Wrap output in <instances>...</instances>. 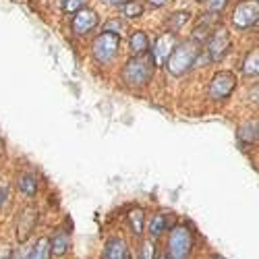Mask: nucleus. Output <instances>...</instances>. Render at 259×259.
Returning <instances> with one entry per match:
<instances>
[{"label": "nucleus", "mask_w": 259, "mask_h": 259, "mask_svg": "<svg viewBox=\"0 0 259 259\" xmlns=\"http://www.w3.org/2000/svg\"><path fill=\"white\" fill-rule=\"evenodd\" d=\"M156 64L152 56H135L133 60L126 62V67L122 71V79L128 85H145L154 75Z\"/></svg>", "instance_id": "f257e3e1"}, {"label": "nucleus", "mask_w": 259, "mask_h": 259, "mask_svg": "<svg viewBox=\"0 0 259 259\" xmlns=\"http://www.w3.org/2000/svg\"><path fill=\"white\" fill-rule=\"evenodd\" d=\"M195 62H197V48L193 46V44H181V46H177L175 50H172L170 58L166 60V67H168V71H170L172 75L181 77V75H185Z\"/></svg>", "instance_id": "f03ea898"}, {"label": "nucleus", "mask_w": 259, "mask_h": 259, "mask_svg": "<svg viewBox=\"0 0 259 259\" xmlns=\"http://www.w3.org/2000/svg\"><path fill=\"white\" fill-rule=\"evenodd\" d=\"M118 48H120V35H114V33H100L94 44H92V52H94V58L100 62V64H108L110 60H114V56L118 54Z\"/></svg>", "instance_id": "7ed1b4c3"}, {"label": "nucleus", "mask_w": 259, "mask_h": 259, "mask_svg": "<svg viewBox=\"0 0 259 259\" xmlns=\"http://www.w3.org/2000/svg\"><path fill=\"white\" fill-rule=\"evenodd\" d=\"M193 247V236L187 226L172 228L170 239H168V255L170 259H187Z\"/></svg>", "instance_id": "20e7f679"}, {"label": "nucleus", "mask_w": 259, "mask_h": 259, "mask_svg": "<svg viewBox=\"0 0 259 259\" xmlns=\"http://www.w3.org/2000/svg\"><path fill=\"white\" fill-rule=\"evenodd\" d=\"M234 88H236V75L230 71H220L213 75V79L209 83V98L224 100L232 94Z\"/></svg>", "instance_id": "39448f33"}, {"label": "nucleus", "mask_w": 259, "mask_h": 259, "mask_svg": "<svg viewBox=\"0 0 259 259\" xmlns=\"http://www.w3.org/2000/svg\"><path fill=\"white\" fill-rule=\"evenodd\" d=\"M257 19H259V5H257V0H249V3H243L236 7L232 15V23L239 29H249L251 25L257 23Z\"/></svg>", "instance_id": "423d86ee"}, {"label": "nucleus", "mask_w": 259, "mask_h": 259, "mask_svg": "<svg viewBox=\"0 0 259 259\" xmlns=\"http://www.w3.org/2000/svg\"><path fill=\"white\" fill-rule=\"evenodd\" d=\"M230 48V33L224 27H215V31L211 33V37L207 39V52H209V60H220L224 58V54Z\"/></svg>", "instance_id": "0eeeda50"}, {"label": "nucleus", "mask_w": 259, "mask_h": 259, "mask_svg": "<svg viewBox=\"0 0 259 259\" xmlns=\"http://www.w3.org/2000/svg\"><path fill=\"white\" fill-rule=\"evenodd\" d=\"M175 48H177V37L175 35H172V33L160 35L158 41H156V46H154V50H152L154 64H166V60L170 58V54H172V50H175Z\"/></svg>", "instance_id": "6e6552de"}, {"label": "nucleus", "mask_w": 259, "mask_h": 259, "mask_svg": "<svg viewBox=\"0 0 259 259\" xmlns=\"http://www.w3.org/2000/svg\"><path fill=\"white\" fill-rule=\"evenodd\" d=\"M98 25V13L92 9H81L79 13H75L73 19V31L75 33H88Z\"/></svg>", "instance_id": "1a4fd4ad"}, {"label": "nucleus", "mask_w": 259, "mask_h": 259, "mask_svg": "<svg viewBox=\"0 0 259 259\" xmlns=\"http://www.w3.org/2000/svg\"><path fill=\"white\" fill-rule=\"evenodd\" d=\"M104 259H128V247L120 236H112L104 247Z\"/></svg>", "instance_id": "9d476101"}, {"label": "nucleus", "mask_w": 259, "mask_h": 259, "mask_svg": "<svg viewBox=\"0 0 259 259\" xmlns=\"http://www.w3.org/2000/svg\"><path fill=\"white\" fill-rule=\"evenodd\" d=\"M37 211L35 209H31V207H27L25 211H23V215H21V222H19V230H17V236H19V241H25L27 239V234L31 232V228H33V224H35V215Z\"/></svg>", "instance_id": "9b49d317"}, {"label": "nucleus", "mask_w": 259, "mask_h": 259, "mask_svg": "<svg viewBox=\"0 0 259 259\" xmlns=\"http://www.w3.org/2000/svg\"><path fill=\"white\" fill-rule=\"evenodd\" d=\"M128 44H131V52L135 56H143L147 52V48H149V39H147V35L143 31H135L131 35V41H128Z\"/></svg>", "instance_id": "f8f14e48"}, {"label": "nucleus", "mask_w": 259, "mask_h": 259, "mask_svg": "<svg viewBox=\"0 0 259 259\" xmlns=\"http://www.w3.org/2000/svg\"><path fill=\"white\" fill-rule=\"evenodd\" d=\"M239 137H241V141H245V143H255L257 141V120H253V122H245L243 126H241V131H239Z\"/></svg>", "instance_id": "ddd939ff"}, {"label": "nucleus", "mask_w": 259, "mask_h": 259, "mask_svg": "<svg viewBox=\"0 0 259 259\" xmlns=\"http://www.w3.org/2000/svg\"><path fill=\"white\" fill-rule=\"evenodd\" d=\"M29 259H50V241L39 239L35 249L29 253Z\"/></svg>", "instance_id": "4468645a"}, {"label": "nucleus", "mask_w": 259, "mask_h": 259, "mask_svg": "<svg viewBox=\"0 0 259 259\" xmlns=\"http://www.w3.org/2000/svg\"><path fill=\"white\" fill-rule=\"evenodd\" d=\"M50 245H52L50 251L54 255H64V253H67V249H69V236L67 234H56Z\"/></svg>", "instance_id": "2eb2a0df"}, {"label": "nucleus", "mask_w": 259, "mask_h": 259, "mask_svg": "<svg viewBox=\"0 0 259 259\" xmlns=\"http://www.w3.org/2000/svg\"><path fill=\"white\" fill-rule=\"evenodd\" d=\"M259 50H251L249 54H247V58H245V64H243V71L247 73V75H257V71H259Z\"/></svg>", "instance_id": "dca6fc26"}, {"label": "nucleus", "mask_w": 259, "mask_h": 259, "mask_svg": "<svg viewBox=\"0 0 259 259\" xmlns=\"http://www.w3.org/2000/svg\"><path fill=\"white\" fill-rule=\"evenodd\" d=\"M164 228H166V215H164V213H158L156 218L152 220V224H149V236H152V239H156V236L162 234Z\"/></svg>", "instance_id": "f3484780"}, {"label": "nucleus", "mask_w": 259, "mask_h": 259, "mask_svg": "<svg viewBox=\"0 0 259 259\" xmlns=\"http://www.w3.org/2000/svg\"><path fill=\"white\" fill-rule=\"evenodd\" d=\"M122 13H124L126 17H131V19L141 17V15H143V5L137 3V0H128L126 5H122Z\"/></svg>", "instance_id": "a211bd4d"}, {"label": "nucleus", "mask_w": 259, "mask_h": 259, "mask_svg": "<svg viewBox=\"0 0 259 259\" xmlns=\"http://www.w3.org/2000/svg\"><path fill=\"white\" fill-rule=\"evenodd\" d=\"M128 222H131V228H133L135 234H141V230H143V211L133 209L131 213H128Z\"/></svg>", "instance_id": "6ab92c4d"}, {"label": "nucleus", "mask_w": 259, "mask_h": 259, "mask_svg": "<svg viewBox=\"0 0 259 259\" xmlns=\"http://www.w3.org/2000/svg\"><path fill=\"white\" fill-rule=\"evenodd\" d=\"M189 17H191V15H189L187 11H185V13H175V15L170 17V21H168V27H170V29H181V27L187 23V21H189Z\"/></svg>", "instance_id": "aec40b11"}, {"label": "nucleus", "mask_w": 259, "mask_h": 259, "mask_svg": "<svg viewBox=\"0 0 259 259\" xmlns=\"http://www.w3.org/2000/svg\"><path fill=\"white\" fill-rule=\"evenodd\" d=\"M19 187H21V191H23L25 195H35L37 183H35V179H33V177H23V179L19 181Z\"/></svg>", "instance_id": "412c9836"}, {"label": "nucleus", "mask_w": 259, "mask_h": 259, "mask_svg": "<svg viewBox=\"0 0 259 259\" xmlns=\"http://www.w3.org/2000/svg\"><path fill=\"white\" fill-rule=\"evenodd\" d=\"M62 9L67 11V13H71V15H75L81 9H85V0H64V7Z\"/></svg>", "instance_id": "4be33fe9"}, {"label": "nucleus", "mask_w": 259, "mask_h": 259, "mask_svg": "<svg viewBox=\"0 0 259 259\" xmlns=\"http://www.w3.org/2000/svg\"><path fill=\"white\" fill-rule=\"evenodd\" d=\"M207 3V11L209 13H220L226 7V0H205Z\"/></svg>", "instance_id": "5701e85b"}, {"label": "nucleus", "mask_w": 259, "mask_h": 259, "mask_svg": "<svg viewBox=\"0 0 259 259\" xmlns=\"http://www.w3.org/2000/svg\"><path fill=\"white\" fill-rule=\"evenodd\" d=\"M193 39H195V41L207 39V23H201V25L195 29V33H193Z\"/></svg>", "instance_id": "b1692460"}, {"label": "nucleus", "mask_w": 259, "mask_h": 259, "mask_svg": "<svg viewBox=\"0 0 259 259\" xmlns=\"http://www.w3.org/2000/svg\"><path fill=\"white\" fill-rule=\"evenodd\" d=\"M143 259H154V245L152 243L143 245Z\"/></svg>", "instance_id": "393cba45"}, {"label": "nucleus", "mask_w": 259, "mask_h": 259, "mask_svg": "<svg viewBox=\"0 0 259 259\" xmlns=\"http://www.w3.org/2000/svg\"><path fill=\"white\" fill-rule=\"evenodd\" d=\"M5 199H7V187H3V189H0V207H3Z\"/></svg>", "instance_id": "a878e982"}, {"label": "nucleus", "mask_w": 259, "mask_h": 259, "mask_svg": "<svg viewBox=\"0 0 259 259\" xmlns=\"http://www.w3.org/2000/svg\"><path fill=\"white\" fill-rule=\"evenodd\" d=\"M166 3H168V0H149V5H152V7H162Z\"/></svg>", "instance_id": "bb28decb"}, {"label": "nucleus", "mask_w": 259, "mask_h": 259, "mask_svg": "<svg viewBox=\"0 0 259 259\" xmlns=\"http://www.w3.org/2000/svg\"><path fill=\"white\" fill-rule=\"evenodd\" d=\"M108 3H110V5H126L128 0H108Z\"/></svg>", "instance_id": "cd10ccee"}, {"label": "nucleus", "mask_w": 259, "mask_h": 259, "mask_svg": "<svg viewBox=\"0 0 259 259\" xmlns=\"http://www.w3.org/2000/svg\"><path fill=\"white\" fill-rule=\"evenodd\" d=\"M13 3H19V5H23V3H29V0H13Z\"/></svg>", "instance_id": "c85d7f7f"}]
</instances>
